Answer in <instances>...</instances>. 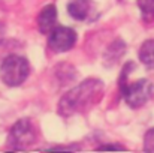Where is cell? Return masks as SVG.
I'll return each instance as SVG.
<instances>
[{"instance_id": "obj_2", "label": "cell", "mask_w": 154, "mask_h": 153, "mask_svg": "<svg viewBox=\"0 0 154 153\" xmlns=\"http://www.w3.org/2000/svg\"><path fill=\"white\" fill-rule=\"evenodd\" d=\"M30 74V65L27 59L21 56H8L2 66H0V75L5 84L15 87L24 83V80Z\"/></svg>"}, {"instance_id": "obj_5", "label": "cell", "mask_w": 154, "mask_h": 153, "mask_svg": "<svg viewBox=\"0 0 154 153\" xmlns=\"http://www.w3.org/2000/svg\"><path fill=\"white\" fill-rule=\"evenodd\" d=\"M76 42V33L75 30H72L70 27H55L50 33V39H48V45L50 48L57 53H64L69 51Z\"/></svg>"}, {"instance_id": "obj_11", "label": "cell", "mask_w": 154, "mask_h": 153, "mask_svg": "<svg viewBox=\"0 0 154 153\" xmlns=\"http://www.w3.org/2000/svg\"><path fill=\"white\" fill-rule=\"evenodd\" d=\"M144 150L154 152V128H151L144 137Z\"/></svg>"}, {"instance_id": "obj_8", "label": "cell", "mask_w": 154, "mask_h": 153, "mask_svg": "<svg viewBox=\"0 0 154 153\" xmlns=\"http://www.w3.org/2000/svg\"><path fill=\"white\" fill-rule=\"evenodd\" d=\"M124 51H126V44L123 42V41H115V42H112L111 44V47L108 48L106 51V54H105V63L108 62V60H111V63L109 65H114V63H117L118 62V59L124 54Z\"/></svg>"}, {"instance_id": "obj_4", "label": "cell", "mask_w": 154, "mask_h": 153, "mask_svg": "<svg viewBox=\"0 0 154 153\" xmlns=\"http://www.w3.org/2000/svg\"><path fill=\"white\" fill-rule=\"evenodd\" d=\"M35 141H36V129L32 125V122L27 119L18 120L12 126L8 137V143L15 150H24Z\"/></svg>"}, {"instance_id": "obj_3", "label": "cell", "mask_w": 154, "mask_h": 153, "mask_svg": "<svg viewBox=\"0 0 154 153\" xmlns=\"http://www.w3.org/2000/svg\"><path fill=\"white\" fill-rule=\"evenodd\" d=\"M120 87H121V95H123L124 101L132 108H139L144 104H147L151 99L154 92L151 81H148L145 78H141L132 84H129L127 81L121 83Z\"/></svg>"}, {"instance_id": "obj_7", "label": "cell", "mask_w": 154, "mask_h": 153, "mask_svg": "<svg viewBox=\"0 0 154 153\" xmlns=\"http://www.w3.org/2000/svg\"><path fill=\"white\" fill-rule=\"evenodd\" d=\"M55 24H57V9L54 5H48L41 11V14L38 17L39 30H41V33L48 35L55 29Z\"/></svg>"}, {"instance_id": "obj_10", "label": "cell", "mask_w": 154, "mask_h": 153, "mask_svg": "<svg viewBox=\"0 0 154 153\" xmlns=\"http://www.w3.org/2000/svg\"><path fill=\"white\" fill-rule=\"evenodd\" d=\"M138 6L141 9L144 20H153L154 18V0H138Z\"/></svg>"}, {"instance_id": "obj_13", "label": "cell", "mask_w": 154, "mask_h": 153, "mask_svg": "<svg viewBox=\"0 0 154 153\" xmlns=\"http://www.w3.org/2000/svg\"><path fill=\"white\" fill-rule=\"evenodd\" d=\"M50 150H79V147L73 146V147H52Z\"/></svg>"}, {"instance_id": "obj_6", "label": "cell", "mask_w": 154, "mask_h": 153, "mask_svg": "<svg viewBox=\"0 0 154 153\" xmlns=\"http://www.w3.org/2000/svg\"><path fill=\"white\" fill-rule=\"evenodd\" d=\"M67 12L78 21H87L94 18L96 6L93 0H70L67 3Z\"/></svg>"}, {"instance_id": "obj_12", "label": "cell", "mask_w": 154, "mask_h": 153, "mask_svg": "<svg viewBox=\"0 0 154 153\" xmlns=\"http://www.w3.org/2000/svg\"><path fill=\"white\" fill-rule=\"evenodd\" d=\"M97 150H126V147L118 146V144H106V146L97 147Z\"/></svg>"}, {"instance_id": "obj_9", "label": "cell", "mask_w": 154, "mask_h": 153, "mask_svg": "<svg viewBox=\"0 0 154 153\" xmlns=\"http://www.w3.org/2000/svg\"><path fill=\"white\" fill-rule=\"evenodd\" d=\"M139 59L147 68H154V41H145L139 50Z\"/></svg>"}, {"instance_id": "obj_1", "label": "cell", "mask_w": 154, "mask_h": 153, "mask_svg": "<svg viewBox=\"0 0 154 153\" xmlns=\"http://www.w3.org/2000/svg\"><path fill=\"white\" fill-rule=\"evenodd\" d=\"M103 83L100 80H85L72 90H69L58 102V113L64 117H70L78 113H85L94 107L103 96Z\"/></svg>"}]
</instances>
